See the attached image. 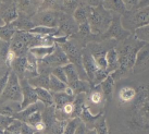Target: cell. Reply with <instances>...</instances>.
<instances>
[{
    "mask_svg": "<svg viewBox=\"0 0 149 134\" xmlns=\"http://www.w3.org/2000/svg\"><path fill=\"white\" fill-rule=\"evenodd\" d=\"M145 43L137 40L134 37L133 39L131 38H125L124 40H122V44L118 51V56H119V69L116 71L110 73L112 77L116 80V77H121L126 73V72L133 70L134 63H135V59H136V54L138 50L141 49L143 45Z\"/></svg>",
    "mask_w": 149,
    "mask_h": 134,
    "instance_id": "cell-1",
    "label": "cell"
},
{
    "mask_svg": "<svg viewBox=\"0 0 149 134\" xmlns=\"http://www.w3.org/2000/svg\"><path fill=\"white\" fill-rule=\"evenodd\" d=\"M133 110L134 123L143 128H149V85H141L136 88Z\"/></svg>",
    "mask_w": 149,
    "mask_h": 134,
    "instance_id": "cell-2",
    "label": "cell"
},
{
    "mask_svg": "<svg viewBox=\"0 0 149 134\" xmlns=\"http://www.w3.org/2000/svg\"><path fill=\"white\" fill-rule=\"evenodd\" d=\"M114 12H111L102 6L99 7H91V13L88 17V24L91 26L93 35H100L104 34L109 27L113 19Z\"/></svg>",
    "mask_w": 149,
    "mask_h": 134,
    "instance_id": "cell-3",
    "label": "cell"
},
{
    "mask_svg": "<svg viewBox=\"0 0 149 134\" xmlns=\"http://www.w3.org/2000/svg\"><path fill=\"white\" fill-rule=\"evenodd\" d=\"M121 23L123 29L128 32L149 24V7L127 10L124 14L121 15Z\"/></svg>",
    "mask_w": 149,
    "mask_h": 134,
    "instance_id": "cell-4",
    "label": "cell"
},
{
    "mask_svg": "<svg viewBox=\"0 0 149 134\" xmlns=\"http://www.w3.org/2000/svg\"><path fill=\"white\" fill-rule=\"evenodd\" d=\"M6 101H14V103H20V104L22 101L21 82L12 70H10L7 86L0 96V103H6Z\"/></svg>",
    "mask_w": 149,
    "mask_h": 134,
    "instance_id": "cell-5",
    "label": "cell"
},
{
    "mask_svg": "<svg viewBox=\"0 0 149 134\" xmlns=\"http://www.w3.org/2000/svg\"><path fill=\"white\" fill-rule=\"evenodd\" d=\"M130 35L128 31L123 29L122 23H121V15L114 13L113 19L107 31L104 34H101L102 39H116V40H124Z\"/></svg>",
    "mask_w": 149,
    "mask_h": 134,
    "instance_id": "cell-6",
    "label": "cell"
},
{
    "mask_svg": "<svg viewBox=\"0 0 149 134\" xmlns=\"http://www.w3.org/2000/svg\"><path fill=\"white\" fill-rule=\"evenodd\" d=\"M60 11L58 10H42L38 11L35 15L32 17L35 26L42 25L48 27H58Z\"/></svg>",
    "mask_w": 149,
    "mask_h": 134,
    "instance_id": "cell-7",
    "label": "cell"
},
{
    "mask_svg": "<svg viewBox=\"0 0 149 134\" xmlns=\"http://www.w3.org/2000/svg\"><path fill=\"white\" fill-rule=\"evenodd\" d=\"M58 29L60 36H68L73 37L79 32V24L75 22L73 17H70L69 13L60 11Z\"/></svg>",
    "mask_w": 149,
    "mask_h": 134,
    "instance_id": "cell-8",
    "label": "cell"
},
{
    "mask_svg": "<svg viewBox=\"0 0 149 134\" xmlns=\"http://www.w3.org/2000/svg\"><path fill=\"white\" fill-rule=\"evenodd\" d=\"M21 82V88H22V101H21V110L26 108L29 106L33 105L38 101L36 89L29 83V81L26 79L20 80Z\"/></svg>",
    "mask_w": 149,
    "mask_h": 134,
    "instance_id": "cell-9",
    "label": "cell"
},
{
    "mask_svg": "<svg viewBox=\"0 0 149 134\" xmlns=\"http://www.w3.org/2000/svg\"><path fill=\"white\" fill-rule=\"evenodd\" d=\"M17 17H19V10L15 3L2 0V4L0 7V19L4 24L12 23L14 20H17Z\"/></svg>",
    "mask_w": 149,
    "mask_h": 134,
    "instance_id": "cell-10",
    "label": "cell"
},
{
    "mask_svg": "<svg viewBox=\"0 0 149 134\" xmlns=\"http://www.w3.org/2000/svg\"><path fill=\"white\" fill-rule=\"evenodd\" d=\"M82 62H83L84 70L86 72L87 79L89 81V83L91 84L98 68H97V64H96V61L93 57V54L89 52V50L87 48L83 49V51H82Z\"/></svg>",
    "mask_w": 149,
    "mask_h": 134,
    "instance_id": "cell-11",
    "label": "cell"
},
{
    "mask_svg": "<svg viewBox=\"0 0 149 134\" xmlns=\"http://www.w3.org/2000/svg\"><path fill=\"white\" fill-rule=\"evenodd\" d=\"M19 13L32 17L38 12V4L36 0H17L15 2Z\"/></svg>",
    "mask_w": 149,
    "mask_h": 134,
    "instance_id": "cell-12",
    "label": "cell"
},
{
    "mask_svg": "<svg viewBox=\"0 0 149 134\" xmlns=\"http://www.w3.org/2000/svg\"><path fill=\"white\" fill-rule=\"evenodd\" d=\"M149 63V44H144L143 47L138 50L136 54V59H135V63L133 70L135 72L141 71V69L147 66Z\"/></svg>",
    "mask_w": 149,
    "mask_h": 134,
    "instance_id": "cell-13",
    "label": "cell"
},
{
    "mask_svg": "<svg viewBox=\"0 0 149 134\" xmlns=\"http://www.w3.org/2000/svg\"><path fill=\"white\" fill-rule=\"evenodd\" d=\"M9 25L15 31H25V32H29L33 27H35V24H34L32 17H27L25 14H22V13H19V17L17 20H14Z\"/></svg>",
    "mask_w": 149,
    "mask_h": 134,
    "instance_id": "cell-14",
    "label": "cell"
},
{
    "mask_svg": "<svg viewBox=\"0 0 149 134\" xmlns=\"http://www.w3.org/2000/svg\"><path fill=\"white\" fill-rule=\"evenodd\" d=\"M102 114H104V111H100V112H98V113H93L91 107H88V106L86 105L83 108V110H82V113H81L79 118H81V120L85 123V126H87V129H94L95 123Z\"/></svg>",
    "mask_w": 149,
    "mask_h": 134,
    "instance_id": "cell-15",
    "label": "cell"
},
{
    "mask_svg": "<svg viewBox=\"0 0 149 134\" xmlns=\"http://www.w3.org/2000/svg\"><path fill=\"white\" fill-rule=\"evenodd\" d=\"M9 48L17 54V57H21V56H25V54L29 52V46L25 44L21 38L19 37V35L17 34V31L13 35L12 39L9 43Z\"/></svg>",
    "mask_w": 149,
    "mask_h": 134,
    "instance_id": "cell-16",
    "label": "cell"
},
{
    "mask_svg": "<svg viewBox=\"0 0 149 134\" xmlns=\"http://www.w3.org/2000/svg\"><path fill=\"white\" fill-rule=\"evenodd\" d=\"M38 74V59L31 51L26 54V67H25L24 79H29Z\"/></svg>",
    "mask_w": 149,
    "mask_h": 134,
    "instance_id": "cell-17",
    "label": "cell"
},
{
    "mask_svg": "<svg viewBox=\"0 0 149 134\" xmlns=\"http://www.w3.org/2000/svg\"><path fill=\"white\" fill-rule=\"evenodd\" d=\"M135 96H136V88L132 86H123L118 93V98L122 105L133 103V100L135 99Z\"/></svg>",
    "mask_w": 149,
    "mask_h": 134,
    "instance_id": "cell-18",
    "label": "cell"
},
{
    "mask_svg": "<svg viewBox=\"0 0 149 134\" xmlns=\"http://www.w3.org/2000/svg\"><path fill=\"white\" fill-rule=\"evenodd\" d=\"M21 110V104L14 101H6L0 103V114L6 117H15L19 111Z\"/></svg>",
    "mask_w": 149,
    "mask_h": 134,
    "instance_id": "cell-19",
    "label": "cell"
},
{
    "mask_svg": "<svg viewBox=\"0 0 149 134\" xmlns=\"http://www.w3.org/2000/svg\"><path fill=\"white\" fill-rule=\"evenodd\" d=\"M29 83L34 88H46L49 89L50 84V74L48 73H38L36 76L27 79Z\"/></svg>",
    "mask_w": 149,
    "mask_h": 134,
    "instance_id": "cell-20",
    "label": "cell"
},
{
    "mask_svg": "<svg viewBox=\"0 0 149 134\" xmlns=\"http://www.w3.org/2000/svg\"><path fill=\"white\" fill-rule=\"evenodd\" d=\"M91 7H89V6H87V4L82 2V3L79 4V7L74 10L72 17H73V19H74L75 22H76L79 25L88 21V17H89V13H91Z\"/></svg>",
    "mask_w": 149,
    "mask_h": 134,
    "instance_id": "cell-21",
    "label": "cell"
},
{
    "mask_svg": "<svg viewBox=\"0 0 149 134\" xmlns=\"http://www.w3.org/2000/svg\"><path fill=\"white\" fill-rule=\"evenodd\" d=\"M102 7L109 10V11L114 12L116 14H120V15L124 14L127 11L122 0H104L102 1Z\"/></svg>",
    "mask_w": 149,
    "mask_h": 134,
    "instance_id": "cell-22",
    "label": "cell"
},
{
    "mask_svg": "<svg viewBox=\"0 0 149 134\" xmlns=\"http://www.w3.org/2000/svg\"><path fill=\"white\" fill-rule=\"evenodd\" d=\"M106 59H107V70L109 73L116 71L119 69V56L116 48H111L107 51L106 54Z\"/></svg>",
    "mask_w": 149,
    "mask_h": 134,
    "instance_id": "cell-23",
    "label": "cell"
},
{
    "mask_svg": "<svg viewBox=\"0 0 149 134\" xmlns=\"http://www.w3.org/2000/svg\"><path fill=\"white\" fill-rule=\"evenodd\" d=\"M25 67H26V54L21 56V57H17V59L13 61L12 66H11V70L17 74L20 80H22V79H24L25 75Z\"/></svg>",
    "mask_w": 149,
    "mask_h": 134,
    "instance_id": "cell-24",
    "label": "cell"
},
{
    "mask_svg": "<svg viewBox=\"0 0 149 134\" xmlns=\"http://www.w3.org/2000/svg\"><path fill=\"white\" fill-rule=\"evenodd\" d=\"M113 85H114V79L112 77L111 74H109V75L99 84L100 89H101V92L104 93L106 100H110V99H111L112 95H113Z\"/></svg>",
    "mask_w": 149,
    "mask_h": 134,
    "instance_id": "cell-25",
    "label": "cell"
},
{
    "mask_svg": "<svg viewBox=\"0 0 149 134\" xmlns=\"http://www.w3.org/2000/svg\"><path fill=\"white\" fill-rule=\"evenodd\" d=\"M54 96V106L56 110H60L62 109V107L69 103H72L74 97H71L69 95H66L64 92L61 93H52Z\"/></svg>",
    "mask_w": 149,
    "mask_h": 134,
    "instance_id": "cell-26",
    "label": "cell"
},
{
    "mask_svg": "<svg viewBox=\"0 0 149 134\" xmlns=\"http://www.w3.org/2000/svg\"><path fill=\"white\" fill-rule=\"evenodd\" d=\"M74 92V95H77V94H82V93H85V94H88V93L91 91V85L88 81H84V80H77L73 82V83L68 84Z\"/></svg>",
    "mask_w": 149,
    "mask_h": 134,
    "instance_id": "cell-27",
    "label": "cell"
},
{
    "mask_svg": "<svg viewBox=\"0 0 149 134\" xmlns=\"http://www.w3.org/2000/svg\"><path fill=\"white\" fill-rule=\"evenodd\" d=\"M106 100L104 93L101 92L100 86L98 85V87L95 89H91V92L87 94V101L91 103V105L94 106H100L104 101Z\"/></svg>",
    "mask_w": 149,
    "mask_h": 134,
    "instance_id": "cell-28",
    "label": "cell"
},
{
    "mask_svg": "<svg viewBox=\"0 0 149 134\" xmlns=\"http://www.w3.org/2000/svg\"><path fill=\"white\" fill-rule=\"evenodd\" d=\"M29 32L36 34V35H42V36H54V37L60 36L58 27H48V26L37 25L33 27Z\"/></svg>",
    "mask_w": 149,
    "mask_h": 134,
    "instance_id": "cell-29",
    "label": "cell"
},
{
    "mask_svg": "<svg viewBox=\"0 0 149 134\" xmlns=\"http://www.w3.org/2000/svg\"><path fill=\"white\" fill-rule=\"evenodd\" d=\"M35 89H36L38 101L42 103L46 107L54 106V96L50 89H46V88H35Z\"/></svg>",
    "mask_w": 149,
    "mask_h": 134,
    "instance_id": "cell-30",
    "label": "cell"
},
{
    "mask_svg": "<svg viewBox=\"0 0 149 134\" xmlns=\"http://www.w3.org/2000/svg\"><path fill=\"white\" fill-rule=\"evenodd\" d=\"M63 69H64V72H65L66 79H68V84L73 83L75 81L79 80V71L73 63H66L63 66Z\"/></svg>",
    "mask_w": 149,
    "mask_h": 134,
    "instance_id": "cell-31",
    "label": "cell"
},
{
    "mask_svg": "<svg viewBox=\"0 0 149 134\" xmlns=\"http://www.w3.org/2000/svg\"><path fill=\"white\" fill-rule=\"evenodd\" d=\"M56 48V45L51 47H33V48H29V51L38 59H44L46 58L47 56H49L50 54H52Z\"/></svg>",
    "mask_w": 149,
    "mask_h": 134,
    "instance_id": "cell-32",
    "label": "cell"
},
{
    "mask_svg": "<svg viewBox=\"0 0 149 134\" xmlns=\"http://www.w3.org/2000/svg\"><path fill=\"white\" fill-rule=\"evenodd\" d=\"M68 87V84L59 80L58 77L54 75L50 74V84H49V89L51 93H61L64 92V89Z\"/></svg>",
    "mask_w": 149,
    "mask_h": 134,
    "instance_id": "cell-33",
    "label": "cell"
},
{
    "mask_svg": "<svg viewBox=\"0 0 149 134\" xmlns=\"http://www.w3.org/2000/svg\"><path fill=\"white\" fill-rule=\"evenodd\" d=\"M134 37L136 38L137 40H141L145 44H149V24L135 29Z\"/></svg>",
    "mask_w": 149,
    "mask_h": 134,
    "instance_id": "cell-34",
    "label": "cell"
},
{
    "mask_svg": "<svg viewBox=\"0 0 149 134\" xmlns=\"http://www.w3.org/2000/svg\"><path fill=\"white\" fill-rule=\"evenodd\" d=\"M14 33H15V29H12L9 24L1 25L0 26V40H3L6 43H10Z\"/></svg>",
    "mask_w": 149,
    "mask_h": 134,
    "instance_id": "cell-35",
    "label": "cell"
},
{
    "mask_svg": "<svg viewBox=\"0 0 149 134\" xmlns=\"http://www.w3.org/2000/svg\"><path fill=\"white\" fill-rule=\"evenodd\" d=\"M81 121H82L81 118H71V119H69L62 134H74L75 130L77 129Z\"/></svg>",
    "mask_w": 149,
    "mask_h": 134,
    "instance_id": "cell-36",
    "label": "cell"
},
{
    "mask_svg": "<svg viewBox=\"0 0 149 134\" xmlns=\"http://www.w3.org/2000/svg\"><path fill=\"white\" fill-rule=\"evenodd\" d=\"M94 128H95L97 134H109V129H108L104 114H102V116L97 120Z\"/></svg>",
    "mask_w": 149,
    "mask_h": 134,
    "instance_id": "cell-37",
    "label": "cell"
},
{
    "mask_svg": "<svg viewBox=\"0 0 149 134\" xmlns=\"http://www.w3.org/2000/svg\"><path fill=\"white\" fill-rule=\"evenodd\" d=\"M81 3L82 0H62V7L65 10V13H73Z\"/></svg>",
    "mask_w": 149,
    "mask_h": 134,
    "instance_id": "cell-38",
    "label": "cell"
},
{
    "mask_svg": "<svg viewBox=\"0 0 149 134\" xmlns=\"http://www.w3.org/2000/svg\"><path fill=\"white\" fill-rule=\"evenodd\" d=\"M42 110H37V111H35V112L32 113V114H31V116H29V117L27 118L24 122L34 128L37 123H39V122L42 121Z\"/></svg>",
    "mask_w": 149,
    "mask_h": 134,
    "instance_id": "cell-39",
    "label": "cell"
},
{
    "mask_svg": "<svg viewBox=\"0 0 149 134\" xmlns=\"http://www.w3.org/2000/svg\"><path fill=\"white\" fill-rule=\"evenodd\" d=\"M60 2L62 3V0H44V3L42 4V7L39 8L38 11H42V10H57Z\"/></svg>",
    "mask_w": 149,
    "mask_h": 134,
    "instance_id": "cell-40",
    "label": "cell"
},
{
    "mask_svg": "<svg viewBox=\"0 0 149 134\" xmlns=\"http://www.w3.org/2000/svg\"><path fill=\"white\" fill-rule=\"evenodd\" d=\"M109 74H110V73H109L107 70L97 69V71H96V73H95V77H94V81H93L91 85H99Z\"/></svg>",
    "mask_w": 149,
    "mask_h": 134,
    "instance_id": "cell-41",
    "label": "cell"
},
{
    "mask_svg": "<svg viewBox=\"0 0 149 134\" xmlns=\"http://www.w3.org/2000/svg\"><path fill=\"white\" fill-rule=\"evenodd\" d=\"M77 35H79L81 37H83V38H87V37H89L91 35H93V33H91V26H89V24H88V21L85 22V23L79 24Z\"/></svg>",
    "mask_w": 149,
    "mask_h": 134,
    "instance_id": "cell-42",
    "label": "cell"
},
{
    "mask_svg": "<svg viewBox=\"0 0 149 134\" xmlns=\"http://www.w3.org/2000/svg\"><path fill=\"white\" fill-rule=\"evenodd\" d=\"M93 57H94V59H95L96 64H97V68H98V69L107 70V59H106V54H97V56H93Z\"/></svg>",
    "mask_w": 149,
    "mask_h": 134,
    "instance_id": "cell-43",
    "label": "cell"
},
{
    "mask_svg": "<svg viewBox=\"0 0 149 134\" xmlns=\"http://www.w3.org/2000/svg\"><path fill=\"white\" fill-rule=\"evenodd\" d=\"M51 74L54 75L56 77H58L59 80H61L62 82L68 84V79H66V75H65V72H64V69L63 67H57L54 68V70L51 71Z\"/></svg>",
    "mask_w": 149,
    "mask_h": 134,
    "instance_id": "cell-44",
    "label": "cell"
},
{
    "mask_svg": "<svg viewBox=\"0 0 149 134\" xmlns=\"http://www.w3.org/2000/svg\"><path fill=\"white\" fill-rule=\"evenodd\" d=\"M22 124H23V121L21 120H17V119H14L12 121V123L6 129V130L10 131V132H13V133L20 134V131H21Z\"/></svg>",
    "mask_w": 149,
    "mask_h": 134,
    "instance_id": "cell-45",
    "label": "cell"
},
{
    "mask_svg": "<svg viewBox=\"0 0 149 134\" xmlns=\"http://www.w3.org/2000/svg\"><path fill=\"white\" fill-rule=\"evenodd\" d=\"M17 54L9 48L8 52H7V56H6V58H4V64H6V67L11 69V66H12L13 61L17 59Z\"/></svg>",
    "mask_w": 149,
    "mask_h": 134,
    "instance_id": "cell-46",
    "label": "cell"
},
{
    "mask_svg": "<svg viewBox=\"0 0 149 134\" xmlns=\"http://www.w3.org/2000/svg\"><path fill=\"white\" fill-rule=\"evenodd\" d=\"M10 70L11 69H9L8 71L6 72L4 74L0 76V96H1V94L3 93L4 88L7 86V83H8V79H9V74H10Z\"/></svg>",
    "mask_w": 149,
    "mask_h": 134,
    "instance_id": "cell-47",
    "label": "cell"
},
{
    "mask_svg": "<svg viewBox=\"0 0 149 134\" xmlns=\"http://www.w3.org/2000/svg\"><path fill=\"white\" fill-rule=\"evenodd\" d=\"M123 3L126 7V10H135L137 8V4L139 2V0H122Z\"/></svg>",
    "mask_w": 149,
    "mask_h": 134,
    "instance_id": "cell-48",
    "label": "cell"
},
{
    "mask_svg": "<svg viewBox=\"0 0 149 134\" xmlns=\"http://www.w3.org/2000/svg\"><path fill=\"white\" fill-rule=\"evenodd\" d=\"M34 133H35V129H34L33 126H31L29 124L23 122L20 134H34Z\"/></svg>",
    "mask_w": 149,
    "mask_h": 134,
    "instance_id": "cell-49",
    "label": "cell"
},
{
    "mask_svg": "<svg viewBox=\"0 0 149 134\" xmlns=\"http://www.w3.org/2000/svg\"><path fill=\"white\" fill-rule=\"evenodd\" d=\"M102 1L104 0H82V2L89 7H99V6H102Z\"/></svg>",
    "mask_w": 149,
    "mask_h": 134,
    "instance_id": "cell-50",
    "label": "cell"
},
{
    "mask_svg": "<svg viewBox=\"0 0 149 134\" xmlns=\"http://www.w3.org/2000/svg\"><path fill=\"white\" fill-rule=\"evenodd\" d=\"M86 130H87V126H85V123L83 121H81V123L77 126V129L75 130L74 134H86Z\"/></svg>",
    "mask_w": 149,
    "mask_h": 134,
    "instance_id": "cell-51",
    "label": "cell"
},
{
    "mask_svg": "<svg viewBox=\"0 0 149 134\" xmlns=\"http://www.w3.org/2000/svg\"><path fill=\"white\" fill-rule=\"evenodd\" d=\"M146 7H149V0H139V2L137 4L136 9L146 8Z\"/></svg>",
    "mask_w": 149,
    "mask_h": 134,
    "instance_id": "cell-52",
    "label": "cell"
},
{
    "mask_svg": "<svg viewBox=\"0 0 149 134\" xmlns=\"http://www.w3.org/2000/svg\"><path fill=\"white\" fill-rule=\"evenodd\" d=\"M86 134H97V132H96L95 128H94V129H87Z\"/></svg>",
    "mask_w": 149,
    "mask_h": 134,
    "instance_id": "cell-53",
    "label": "cell"
},
{
    "mask_svg": "<svg viewBox=\"0 0 149 134\" xmlns=\"http://www.w3.org/2000/svg\"><path fill=\"white\" fill-rule=\"evenodd\" d=\"M34 134H47V133H45L44 131H35V133Z\"/></svg>",
    "mask_w": 149,
    "mask_h": 134,
    "instance_id": "cell-54",
    "label": "cell"
},
{
    "mask_svg": "<svg viewBox=\"0 0 149 134\" xmlns=\"http://www.w3.org/2000/svg\"><path fill=\"white\" fill-rule=\"evenodd\" d=\"M1 4H2V0H0V7H1Z\"/></svg>",
    "mask_w": 149,
    "mask_h": 134,
    "instance_id": "cell-55",
    "label": "cell"
},
{
    "mask_svg": "<svg viewBox=\"0 0 149 134\" xmlns=\"http://www.w3.org/2000/svg\"><path fill=\"white\" fill-rule=\"evenodd\" d=\"M2 131H3V130H1V129H0V134H3V133H2Z\"/></svg>",
    "mask_w": 149,
    "mask_h": 134,
    "instance_id": "cell-56",
    "label": "cell"
}]
</instances>
